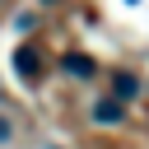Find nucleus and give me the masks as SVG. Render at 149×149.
<instances>
[{
    "label": "nucleus",
    "mask_w": 149,
    "mask_h": 149,
    "mask_svg": "<svg viewBox=\"0 0 149 149\" xmlns=\"http://www.w3.org/2000/svg\"><path fill=\"white\" fill-rule=\"evenodd\" d=\"M14 70H19L23 84H33V79L42 74V51H37V47H19V51H14Z\"/></svg>",
    "instance_id": "1"
},
{
    "label": "nucleus",
    "mask_w": 149,
    "mask_h": 149,
    "mask_svg": "<svg viewBox=\"0 0 149 149\" xmlns=\"http://www.w3.org/2000/svg\"><path fill=\"white\" fill-rule=\"evenodd\" d=\"M112 88H116V98H121V102L140 98V79H135L130 70H116V74H112Z\"/></svg>",
    "instance_id": "2"
},
{
    "label": "nucleus",
    "mask_w": 149,
    "mask_h": 149,
    "mask_svg": "<svg viewBox=\"0 0 149 149\" xmlns=\"http://www.w3.org/2000/svg\"><path fill=\"white\" fill-rule=\"evenodd\" d=\"M61 70H65V74H74V79H88V74H93V61H88L84 51H70V56L61 61Z\"/></svg>",
    "instance_id": "3"
},
{
    "label": "nucleus",
    "mask_w": 149,
    "mask_h": 149,
    "mask_svg": "<svg viewBox=\"0 0 149 149\" xmlns=\"http://www.w3.org/2000/svg\"><path fill=\"white\" fill-rule=\"evenodd\" d=\"M93 121H98V126H116V121H121V98H116V102H107V98L93 102Z\"/></svg>",
    "instance_id": "4"
},
{
    "label": "nucleus",
    "mask_w": 149,
    "mask_h": 149,
    "mask_svg": "<svg viewBox=\"0 0 149 149\" xmlns=\"http://www.w3.org/2000/svg\"><path fill=\"white\" fill-rule=\"evenodd\" d=\"M0 140H9V121L5 116H0Z\"/></svg>",
    "instance_id": "5"
},
{
    "label": "nucleus",
    "mask_w": 149,
    "mask_h": 149,
    "mask_svg": "<svg viewBox=\"0 0 149 149\" xmlns=\"http://www.w3.org/2000/svg\"><path fill=\"white\" fill-rule=\"evenodd\" d=\"M47 5H51V0H47Z\"/></svg>",
    "instance_id": "6"
}]
</instances>
